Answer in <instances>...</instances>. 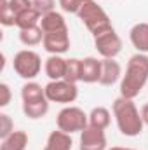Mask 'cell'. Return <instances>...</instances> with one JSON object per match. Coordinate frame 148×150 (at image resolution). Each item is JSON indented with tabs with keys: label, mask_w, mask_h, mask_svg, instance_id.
<instances>
[{
	"label": "cell",
	"mask_w": 148,
	"mask_h": 150,
	"mask_svg": "<svg viewBox=\"0 0 148 150\" xmlns=\"http://www.w3.org/2000/svg\"><path fill=\"white\" fill-rule=\"evenodd\" d=\"M4 4L9 5V9L14 12V16H18V14H21L23 11L30 9V7L33 5V0H9V2H4Z\"/></svg>",
	"instance_id": "cell-23"
},
{
	"label": "cell",
	"mask_w": 148,
	"mask_h": 150,
	"mask_svg": "<svg viewBox=\"0 0 148 150\" xmlns=\"http://www.w3.org/2000/svg\"><path fill=\"white\" fill-rule=\"evenodd\" d=\"M44 72L51 80H61L66 74V59L61 54H49L44 63Z\"/></svg>",
	"instance_id": "cell-13"
},
{
	"label": "cell",
	"mask_w": 148,
	"mask_h": 150,
	"mask_svg": "<svg viewBox=\"0 0 148 150\" xmlns=\"http://www.w3.org/2000/svg\"><path fill=\"white\" fill-rule=\"evenodd\" d=\"M26 147H28V134L25 131H14L2 140L0 150H26Z\"/></svg>",
	"instance_id": "cell-18"
},
{
	"label": "cell",
	"mask_w": 148,
	"mask_h": 150,
	"mask_svg": "<svg viewBox=\"0 0 148 150\" xmlns=\"http://www.w3.org/2000/svg\"><path fill=\"white\" fill-rule=\"evenodd\" d=\"M11 133H14V122L7 113H0V138H7Z\"/></svg>",
	"instance_id": "cell-22"
},
{
	"label": "cell",
	"mask_w": 148,
	"mask_h": 150,
	"mask_svg": "<svg viewBox=\"0 0 148 150\" xmlns=\"http://www.w3.org/2000/svg\"><path fill=\"white\" fill-rule=\"evenodd\" d=\"M58 2H59V5H61V9H63L65 12H70V14H78L80 7H82L87 0H58Z\"/></svg>",
	"instance_id": "cell-24"
},
{
	"label": "cell",
	"mask_w": 148,
	"mask_h": 150,
	"mask_svg": "<svg viewBox=\"0 0 148 150\" xmlns=\"http://www.w3.org/2000/svg\"><path fill=\"white\" fill-rule=\"evenodd\" d=\"M78 150H108L106 149V134L105 129H98L94 126H87L82 133H80V140H78Z\"/></svg>",
	"instance_id": "cell-8"
},
{
	"label": "cell",
	"mask_w": 148,
	"mask_h": 150,
	"mask_svg": "<svg viewBox=\"0 0 148 150\" xmlns=\"http://www.w3.org/2000/svg\"><path fill=\"white\" fill-rule=\"evenodd\" d=\"M19 40L23 45L26 47H35L38 44H42L44 40V32L38 26H33V28H26V30H19Z\"/></svg>",
	"instance_id": "cell-20"
},
{
	"label": "cell",
	"mask_w": 148,
	"mask_h": 150,
	"mask_svg": "<svg viewBox=\"0 0 148 150\" xmlns=\"http://www.w3.org/2000/svg\"><path fill=\"white\" fill-rule=\"evenodd\" d=\"M94 47L101 58H117L122 51V38L111 26L108 30L94 35Z\"/></svg>",
	"instance_id": "cell-7"
},
{
	"label": "cell",
	"mask_w": 148,
	"mask_h": 150,
	"mask_svg": "<svg viewBox=\"0 0 148 150\" xmlns=\"http://www.w3.org/2000/svg\"><path fill=\"white\" fill-rule=\"evenodd\" d=\"M33 7L37 9L42 16H45V14H49V12L54 11L56 2L54 0H33Z\"/></svg>",
	"instance_id": "cell-25"
},
{
	"label": "cell",
	"mask_w": 148,
	"mask_h": 150,
	"mask_svg": "<svg viewBox=\"0 0 148 150\" xmlns=\"http://www.w3.org/2000/svg\"><path fill=\"white\" fill-rule=\"evenodd\" d=\"M122 79V67L115 58H103L101 59V86H113Z\"/></svg>",
	"instance_id": "cell-10"
},
{
	"label": "cell",
	"mask_w": 148,
	"mask_h": 150,
	"mask_svg": "<svg viewBox=\"0 0 148 150\" xmlns=\"http://www.w3.org/2000/svg\"><path fill=\"white\" fill-rule=\"evenodd\" d=\"M77 16H78V19L85 25V28L92 33V37L98 35V33H101V32H105V30H108V28H111L110 16H108L106 11H105L98 2H94V0H87V2L80 7V11H78Z\"/></svg>",
	"instance_id": "cell-3"
},
{
	"label": "cell",
	"mask_w": 148,
	"mask_h": 150,
	"mask_svg": "<svg viewBox=\"0 0 148 150\" xmlns=\"http://www.w3.org/2000/svg\"><path fill=\"white\" fill-rule=\"evenodd\" d=\"M65 80L72 82V84H78L80 80V59L77 58H70L66 59V74H65Z\"/></svg>",
	"instance_id": "cell-21"
},
{
	"label": "cell",
	"mask_w": 148,
	"mask_h": 150,
	"mask_svg": "<svg viewBox=\"0 0 148 150\" xmlns=\"http://www.w3.org/2000/svg\"><path fill=\"white\" fill-rule=\"evenodd\" d=\"M21 101H23V105H35V103L49 101L45 96V87H42L40 84L33 82V80H28L21 87Z\"/></svg>",
	"instance_id": "cell-12"
},
{
	"label": "cell",
	"mask_w": 148,
	"mask_h": 150,
	"mask_svg": "<svg viewBox=\"0 0 148 150\" xmlns=\"http://www.w3.org/2000/svg\"><path fill=\"white\" fill-rule=\"evenodd\" d=\"M56 126H58V129H61L68 134L82 133L89 126V115L78 107L68 105L59 110L58 117H56Z\"/></svg>",
	"instance_id": "cell-4"
},
{
	"label": "cell",
	"mask_w": 148,
	"mask_h": 150,
	"mask_svg": "<svg viewBox=\"0 0 148 150\" xmlns=\"http://www.w3.org/2000/svg\"><path fill=\"white\" fill-rule=\"evenodd\" d=\"M42 45L49 54H65L70 49V32L66 30L56 33H44Z\"/></svg>",
	"instance_id": "cell-9"
},
{
	"label": "cell",
	"mask_w": 148,
	"mask_h": 150,
	"mask_svg": "<svg viewBox=\"0 0 148 150\" xmlns=\"http://www.w3.org/2000/svg\"><path fill=\"white\" fill-rule=\"evenodd\" d=\"M129 40L138 52H148V23H136L129 30Z\"/></svg>",
	"instance_id": "cell-14"
},
{
	"label": "cell",
	"mask_w": 148,
	"mask_h": 150,
	"mask_svg": "<svg viewBox=\"0 0 148 150\" xmlns=\"http://www.w3.org/2000/svg\"><path fill=\"white\" fill-rule=\"evenodd\" d=\"M40 19H42V14L32 5L30 9H26V11H23L21 14L16 16V26L19 30L33 28V26H38L40 25Z\"/></svg>",
	"instance_id": "cell-17"
},
{
	"label": "cell",
	"mask_w": 148,
	"mask_h": 150,
	"mask_svg": "<svg viewBox=\"0 0 148 150\" xmlns=\"http://www.w3.org/2000/svg\"><path fill=\"white\" fill-rule=\"evenodd\" d=\"M108 150H134V149H125V147H111Z\"/></svg>",
	"instance_id": "cell-28"
},
{
	"label": "cell",
	"mask_w": 148,
	"mask_h": 150,
	"mask_svg": "<svg viewBox=\"0 0 148 150\" xmlns=\"http://www.w3.org/2000/svg\"><path fill=\"white\" fill-rule=\"evenodd\" d=\"M141 119H143L145 126H148V103H145V105L141 107Z\"/></svg>",
	"instance_id": "cell-27"
},
{
	"label": "cell",
	"mask_w": 148,
	"mask_h": 150,
	"mask_svg": "<svg viewBox=\"0 0 148 150\" xmlns=\"http://www.w3.org/2000/svg\"><path fill=\"white\" fill-rule=\"evenodd\" d=\"M72 145H73L72 134H68L61 129H56V131L49 133L44 150H72Z\"/></svg>",
	"instance_id": "cell-16"
},
{
	"label": "cell",
	"mask_w": 148,
	"mask_h": 150,
	"mask_svg": "<svg viewBox=\"0 0 148 150\" xmlns=\"http://www.w3.org/2000/svg\"><path fill=\"white\" fill-rule=\"evenodd\" d=\"M111 122V113L105 107H94L89 113V124L98 129H106Z\"/></svg>",
	"instance_id": "cell-19"
},
{
	"label": "cell",
	"mask_w": 148,
	"mask_h": 150,
	"mask_svg": "<svg viewBox=\"0 0 148 150\" xmlns=\"http://www.w3.org/2000/svg\"><path fill=\"white\" fill-rule=\"evenodd\" d=\"M11 98H12V93H11L9 84L2 82V84H0V107H2V108L7 107V105L11 103Z\"/></svg>",
	"instance_id": "cell-26"
},
{
	"label": "cell",
	"mask_w": 148,
	"mask_h": 150,
	"mask_svg": "<svg viewBox=\"0 0 148 150\" xmlns=\"http://www.w3.org/2000/svg\"><path fill=\"white\" fill-rule=\"evenodd\" d=\"M101 77V59L94 56H87L80 59V80L85 84L99 82Z\"/></svg>",
	"instance_id": "cell-11"
},
{
	"label": "cell",
	"mask_w": 148,
	"mask_h": 150,
	"mask_svg": "<svg viewBox=\"0 0 148 150\" xmlns=\"http://www.w3.org/2000/svg\"><path fill=\"white\" fill-rule=\"evenodd\" d=\"M40 28H42L44 33H56V32H66L68 25H66V21H65V18H63L61 12L52 11V12L42 16Z\"/></svg>",
	"instance_id": "cell-15"
},
{
	"label": "cell",
	"mask_w": 148,
	"mask_h": 150,
	"mask_svg": "<svg viewBox=\"0 0 148 150\" xmlns=\"http://www.w3.org/2000/svg\"><path fill=\"white\" fill-rule=\"evenodd\" d=\"M12 68L21 79L33 80L42 70V58L38 52L32 51V49H23V51L16 52V56L12 59Z\"/></svg>",
	"instance_id": "cell-5"
},
{
	"label": "cell",
	"mask_w": 148,
	"mask_h": 150,
	"mask_svg": "<svg viewBox=\"0 0 148 150\" xmlns=\"http://www.w3.org/2000/svg\"><path fill=\"white\" fill-rule=\"evenodd\" d=\"M45 87V96L51 103H63L70 105L78 98V87L77 84H72L65 79L61 80H51Z\"/></svg>",
	"instance_id": "cell-6"
},
{
	"label": "cell",
	"mask_w": 148,
	"mask_h": 150,
	"mask_svg": "<svg viewBox=\"0 0 148 150\" xmlns=\"http://www.w3.org/2000/svg\"><path fill=\"white\" fill-rule=\"evenodd\" d=\"M148 84V56L136 52L129 58L125 74L120 79V96L134 100Z\"/></svg>",
	"instance_id": "cell-1"
},
{
	"label": "cell",
	"mask_w": 148,
	"mask_h": 150,
	"mask_svg": "<svg viewBox=\"0 0 148 150\" xmlns=\"http://www.w3.org/2000/svg\"><path fill=\"white\" fill-rule=\"evenodd\" d=\"M111 112H113V117H115L118 131L124 136L134 138V136L141 134V131L145 127V122L141 119V112L138 110L134 100L118 96L113 101V105H111Z\"/></svg>",
	"instance_id": "cell-2"
}]
</instances>
